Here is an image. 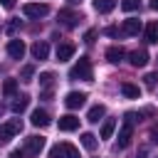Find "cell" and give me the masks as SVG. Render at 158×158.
I'll list each match as a JSON object with an SVG mask.
<instances>
[{
  "label": "cell",
  "instance_id": "6da1fadb",
  "mask_svg": "<svg viewBox=\"0 0 158 158\" xmlns=\"http://www.w3.org/2000/svg\"><path fill=\"white\" fill-rule=\"evenodd\" d=\"M69 77H72V79H84V81H91L94 72H91V62H89V57H79V59H77V64L69 69Z\"/></svg>",
  "mask_w": 158,
  "mask_h": 158
},
{
  "label": "cell",
  "instance_id": "7a4b0ae2",
  "mask_svg": "<svg viewBox=\"0 0 158 158\" xmlns=\"http://www.w3.org/2000/svg\"><path fill=\"white\" fill-rule=\"evenodd\" d=\"M49 158H79V151L72 143H57V146H52Z\"/></svg>",
  "mask_w": 158,
  "mask_h": 158
},
{
  "label": "cell",
  "instance_id": "3957f363",
  "mask_svg": "<svg viewBox=\"0 0 158 158\" xmlns=\"http://www.w3.org/2000/svg\"><path fill=\"white\" fill-rule=\"evenodd\" d=\"M22 12H25V17H44L47 12H49V5L47 2H25L22 5Z\"/></svg>",
  "mask_w": 158,
  "mask_h": 158
},
{
  "label": "cell",
  "instance_id": "277c9868",
  "mask_svg": "<svg viewBox=\"0 0 158 158\" xmlns=\"http://www.w3.org/2000/svg\"><path fill=\"white\" fill-rule=\"evenodd\" d=\"M22 131V121L20 118H10L7 123H2L0 126V141H10L15 133H20Z\"/></svg>",
  "mask_w": 158,
  "mask_h": 158
},
{
  "label": "cell",
  "instance_id": "5b68a950",
  "mask_svg": "<svg viewBox=\"0 0 158 158\" xmlns=\"http://www.w3.org/2000/svg\"><path fill=\"white\" fill-rule=\"evenodd\" d=\"M42 148H44V138H42V136H30V138L25 141V156H30V158L40 156Z\"/></svg>",
  "mask_w": 158,
  "mask_h": 158
},
{
  "label": "cell",
  "instance_id": "8992f818",
  "mask_svg": "<svg viewBox=\"0 0 158 158\" xmlns=\"http://www.w3.org/2000/svg\"><path fill=\"white\" fill-rule=\"evenodd\" d=\"M84 101H86V94H84V91H69V94L64 96L67 109H79V106H84Z\"/></svg>",
  "mask_w": 158,
  "mask_h": 158
},
{
  "label": "cell",
  "instance_id": "52a82bcc",
  "mask_svg": "<svg viewBox=\"0 0 158 158\" xmlns=\"http://www.w3.org/2000/svg\"><path fill=\"white\" fill-rule=\"evenodd\" d=\"M138 32H141V20H136V17L123 20V25H121V35L133 37V35H138Z\"/></svg>",
  "mask_w": 158,
  "mask_h": 158
},
{
  "label": "cell",
  "instance_id": "ba28073f",
  "mask_svg": "<svg viewBox=\"0 0 158 158\" xmlns=\"http://www.w3.org/2000/svg\"><path fill=\"white\" fill-rule=\"evenodd\" d=\"M7 54L12 59H22L25 57V42L22 40H10L7 42Z\"/></svg>",
  "mask_w": 158,
  "mask_h": 158
},
{
  "label": "cell",
  "instance_id": "9c48e42d",
  "mask_svg": "<svg viewBox=\"0 0 158 158\" xmlns=\"http://www.w3.org/2000/svg\"><path fill=\"white\" fill-rule=\"evenodd\" d=\"M30 123H32V126H37V128H42V126H47V123H49V114H47L44 109H35V111L30 114Z\"/></svg>",
  "mask_w": 158,
  "mask_h": 158
},
{
  "label": "cell",
  "instance_id": "30bf717a",
  "mask_svg": "<svg viewBox=\"0 0 158 158\" xmlns=\"http://www.w3.org/2000/svg\"><path fill=\"white\" fill-rule=\"evenodd\" d=\"M128 62H131V67H146L148 64V52L146 49H133L128 54Z\"/></svg>",
  "mask_w": 158,
  "mask_h": 158
},
{
  "label": "cell",
  "instance_id": "8fae6325",
  "mask_svg": "<svg viewBox=\"0 0 158 158\" xmlns=\"http://www.w3.org/2000/svg\"><path fill=\"white\" fill-rule=\"evenodd\" d=\"M77 128H79V118L74 114L59 116V131H77Z\"/></svg>",
  "mask_w": 158,
  "mask_h": 158
},
{
  "label": "cell",
  "instance_id": "7c38bea8",
  "mask_svg": "<svg viewBox=\"0 0 158 158\" xmlns=\"http://www.w3.org/2000/svg\"><path fill=\"white\" fill-rule=\"evenodd\" d=\"M59 22H62L64 27H77L79 15H77V12H72V10H59Z\"/></svg>",
  "mask_w": 158,
  "mask_h": 158
},
{
  "label": "cell",
  "instance_id": "4fadbf2b",
  "mask_svg": "<svg viewBox=\"0 0 158 158\" xmlns=\"http://www.w3.org/2000/svg\"><path fill=\"white\" fill-rule=\"evenodd\" d=\"M32 57H35V59H40V62H42V59H47V57H49V44L37 40V42L32 44Z\"/></svg>",
  "mask_w": 158,
  "mask_h": 158
},
{
  "label": "cell",
  "instance_id": "5bb4252c",
  "mask_svg": "<svg viewBox=\"0 0 158 158\" xmlns=\"http://www.w3.org/2000/svg\"><path fill=\"white\" fill-rule=\"evenodd\" d=\"M72 54H74V44H72V42H62V44H57V59H59V62L72 59Z\"/></svg>",
  "mask_w": 158,
  "mask_h": 158
},
{
  "label": "cell",
  "instance_id": "9a60e30c",
  "mask_svg": "<svg viewBox=\"0 0 158 158\" xmlns=\"http://www.w3.org/2000/svg\"><path fill=\"white\" fill-rule=\"evenodd\" d=\"M27 106H30V96H27V94H20V96H15V99H12V104H10V109H12L15 114H22Z\"/></svg>",
  "mask_w": 158,
  "mask_h": 158
},
{
  "label": "cell",
  "instance_id": "2e32d148",
  "mask_svg": "<svg viewBox=\"0 0 158 158\" xmlns=\"http://www.w3.org/2000/svg\"><path fill=\"white\" fill-rule=\"evenodd\" d=\"M131 136H133L131 123H123V126H121V131H118V148H126V146L131 143Z\"/></svg>",
  "mask_w": 158,
  "mask_h": 158
},
{
  "label": "cell",
  "instance_id": "e0dca14e",
  "mask_svg": "<svg viewBox=\"0 0 158 158\" xmlns=\"http://www.w3.org/2000/svg\"><path fill=\"white\" fill-rule=\"evenodd\" d=\"M121 94H123L126 99H138V96H141V89H138L136 84H131V81H121Z\"/></svg>",
  "mask_w": 158,
  "mask_h": 158
},
{
  "label": "cell",
  "instance_id": "ac0fdd59",
  "mask_svg": "<svg viewBox=\"0 0 158 158\" xmlns=\"http://www.w3.org/2000/svg\"><path fill=\"white\" fill-rule=\"evenodd\" d=\"M104 114H106V106H104V104H96V106H91V109H89L86 118H89L91 123H99V121L104 118Z\"/></svg>",
  "mask_w": 158,
  "mask_h": 158
},
{
  "label": "cell",
  "instance_id": "d6986e66",
  "mask_svg": "<svg viewBox=\"0 0 158 158\" xmlns=\"http://www.w3.org/2000/svg\"><path fill=\"white\" fill-rule=\"evenodd\" d=\"M91 5H94V10H96V12L106 15V12H111V10L116 7V0H91Z\"/></svg>",
  "mask_w": 158,
  "mask_h": 158
},
{
  "label": "cell",
  "instance_id": "ffe728a7",
  "mask_svg": "<svg viewBox=\"0 0 158 158\" xmlns=\"http://www.w3.org/2000/svg\"><path fill=\"white\" fill-rule=\"evenodd\" d=\"M146 42L148 44H158V20L148 22V27H146Z\"/></svg>",
  "mask_w": 158,
  "mask_h": 158
},
{
  "label": "cell",
  "instance_id": "44dd1931",
  "mask_svg": "<svg viewBox=\"0 0 158 158\" xmlns=\"http://www.w3.org/2000/svg\"><path fill=\"white\" fill-rule=\"evenodd\" d=\"M123 57H126V52H123L121 47H109V49H106V59H109L111 64H118Z\"/></svg>",
  "mask_w": 158,
  "mask_h": 158
},
{
  "label": "cell",
  "instance_id": "7402d4cb",
  "mask_svg": "<svg viewBox=\"0 0 158 158\" xmlns=\"http://www.w3.org/2000/svg\"><path fill=\"white\" fill-rule=\"evenodd\" d=\"M114 131H116V121H114V118H104L99 136H101V138H111V136H114Z\"/></svg>",
  "mask_w": 158,
  "mask_h": 158
},
{
  "label": "cell",
  "instance_id": "603a6c76",
  "mask_svg": "<svg viewBox=\"0 0 158 158\" xmlns=\"http://www.w3.org/2000/svg\"><path fill=\"white\" fill-rule=\"evenodd\" d=\"M52 84H54V74H52V72H42V74H40V86H42L44 91H49Z\"/></svg>",
  "mask_w": 158,
  "mask_h": 158
},
{
  "label": "cell",
  "instance_id": "cb8c5ba5",
  "mask_svg": "<svg viewBox=\"0 0 158 158\" xmlns=\"http://www.w3.org/2000/svg\"><path fill=\"white\" fill-rule=\"evenodd\" d=\"M81 146H84L86 151H94V148H96V136H94V133H89V131H86V133H81Z\"/></svg>",
  "mask_w": 158,
  "mask_h": 158
},
{
  "label": "cell",
  "instance_id": "d4e9b609",
  "mask_svg": "<svg viewBox=\"0 0 158 158\" xmlns=\"http://www.w3.org/2000/svg\"><path fill=\"white\" fill-rule=\"evenodd\" d=\"M17 91V79H5V84H2V94L5 96H12Z\"/></svg>",
  "mask_w": 158,
  "mask_h": 158
},
{
  "label": "cell",
  "instance_id": "484cf974",
  "mask_svg": "<svg viewBox=\"0 0 158 158\" xmlns=\"http://www.w3.org/2000/svg\"><path fill=\"white\" fill-rule=\"evenodd\" d=\"M32 74H35V67H32V64H27V67H22L20 79H22V81H32Z\"/></svg>",
  "mask_w": 158,
  "mask_h": 158
},
{
  "label": "cell",
  "instance_id": "4316f807",
  "mask_svg": "<svg viewBox=\"0 0 158 158\" xmlns=\"http://www.w3.org/2000/svg\"><path fill=\"white\" fill-rule=\"evenodd\" d=\"M138 5H141V0H121V7H123L126 12H133V10H138Z\"/></svg>",
  "mask_w": 158,
  "mask_h": 158
},
{
  "label": "cell",
  "instance_id": "83f0119b",
  "mask_svg": "<svg viewBox=\"0 0 158 158\" xmlns=\"http://www.w3.org/2000/svg\"><path fill=\"white\" fill-rule=\"evenodd\" d=\"M158 81V74H146V86H156Z\"/></svg>",
  "mask_w": 158,
  "mask_h": 158
},
{
  "label": "cell",
  "instance_id": "f1b7e54d",
  "mask_svg": "<svg viewBox=\"0 0 158 158\" xmlns=\"http://www.w3.org/2000/svg\"><path fill=\"white\" fill-rule=\"evenodd\" d=\"M94 37H96V30H89V32L84 35V42H94Z\"/></svg>",
  "mask_w": 158,
  "mask_h": 158
},
{
  "label": "cell",
  "instance_id": "f546056e",
  "mask_svg": "<svg viewBox=\"0 0 158 158\" xmlns=\"http://www.w3.org/2000/svg\"><path fill=\"white\" fill-rule=\"evenodd\" d=\"M0 5H2L5 10H10V7H15V0H0Z\"/></svg>",
  "mask_w": 158,
  "mask_h": 158
},
{
  "label": "cell",
  "instance_id": "4dcf8cb0",
  "mask_svg": "<svg viewBox=\"0 0 158 158\" xmlns=\"http://www.w3.org/2000/svg\"><path fill=\"white\" fill-rule=\"evenodd\" d=\"M17 27H20V22H17V20H12V22H10V27H7V32H15Z\"/></svg>",
  "mask_w": 158,
  "mask_h": 158
},
{
  "label": "cell",
  "instance_id": "1f68e13d",
  "mask_svg": "<svg viewBox=\"0 0 158 158\" xmlns=\"http://www.w3.org/2000/svg\"><path fill=\"white\" fill-rule=\"evenodd\" d=\"M10 158H25V151H12Z\"/></svg>",
  "mask_w": 158,
  "mask_h": 158
},
{
  "label": "cell",
  "instance_id": "d6a6232c",
  "mask_svg": "<svg viewBox=\"0 0 158 158\" xmlns=\"http://www.w3.org/2000/svg\"><path fill=\"white\" fill-rule=\"evenodd\" d=\"M151 7H153V10H158V0H151Z\"/></svg>",
  "mask_w": 158,
  "mask_h": 158
},
{
  "label": "cell",
  "instance_id": "836d02e7",
  "mask_svg": "<svg viewBox=\"0 0 158 158\" xmlns=\"http://www.w3.org/2000/svg\"><path fill=\"white\" fill-rule=\"evenodd\" d=\"M79 2H81V0H69V5H79Z\"/></svg>",
  "mask_w": 158,
  "mask_h": 158
},
{
  "label": "cell",
  "instance_id": "e575fe53",
  "mask_svg": "<svg viewBox=\"0 0 158 158\" xmlns=\"http://www.w3.org/2000/svg\"><path fill=\"white\" fill-rule=\"evenodd\" d=\"M136 158H146V151H141V153H138V156H136Z\"/></svg>",
  "mask_w": 158,
  "mask_h": 158
}]
</instances>
